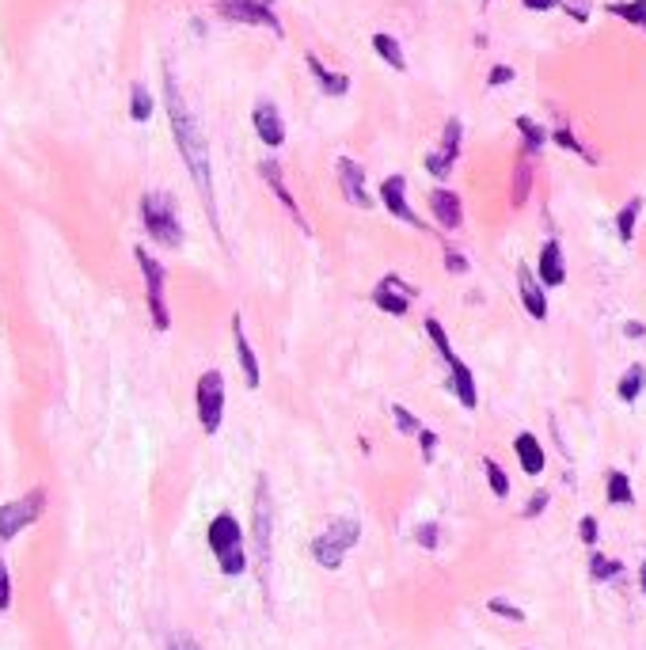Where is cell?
Returning a JSON list of instances; mask_svg holds the SVG:
<instances>
[{
  "label": "cell",
  "mask_w": 646,
  "mask_h": 650,
  "mask_svg": "<svg viewBox=\"0 0 646 650\" xmlns=\"http://www.w3.org/2000/svg\"><path fill=\"white\" fill-rule=\"evenodd\" d=\"M164 96H168V118H171L175 145H179V153H183V164H187L190 179H194V187H198L202 202H206L209 221H213V229H217V206H213V175H209L206 134H202V126H198L194 111L187 107V99L179 96V84H175V77H171V73H164Z\"/></svg>",
  "instance_id": "1"
},
{
  "label": "cell",
  "mask_w": 646,
  "mask_h": 650,
  "mask_svg": "<svg viewBox=\"0 0 646 650\" xmlns=\"http://www.w3.org/2000/svg\"><path fill=\"white\" fill-rule=\"evenodd\" d=\"M209 548L217 555V567L236 578L247 571V552H244V529L232 514H217L209 521Z\"/></svg>",
  "instance_id": "2"
},
{
  "label": "cell",
  "mask_w": 646,
  "mask_h": 650,
  "mask_svg": "<svg viewBox=\"0 0 646 650\" xmlns=\"http://www.w3.org/2000/svg\"><path fill=\"white\" fill-rule=\"evenodd\" d=\"M141 221L156 244L164 248H179L183 244V225H179V213H175V198L164 191H149L141 198Z\"/></svg>",
  "instance_id": "3"
},
{
  "label": "cell",
  "mask_w": 646,
  "mask_h": 650,
  "mask_svg": "<svg viewBox=\"0 0 646 650\" xmlns=\"http://www.w3.org/2000/svg\"><path fill=\"white\" fill-rule=\"evenodd\" d=\"M358 536H361L358 517H335V521H331V525L312 540V555H316V563H320L323 571H339L346 552L358 544Z\"/></svg>",
  "instance_id": "4"
},
{
  "label": "cell",
  "mask_w": 646,
  "mask_h": 650,
  "mask_svg": "<svg viewBox=\"0 0 646 650\" xmlns=\"http://www.w3.org/2000/svg\"><path fill=\"white\" fill-rule=\"evenodd\" d=\"M194 403H198V422L206 434H217L221 422H225V377L221 369H206L198 377V388H194Z\"/></svg>",
  "instance_id": "5"
},
{
  "label": "cell",
  "mask_w": 646,
  "mask_h": 650,
  "mask_svg": "<svg viewBox=\"0 0 646 650\" xmlns=\"http://www.w3.org/2000/svg\"><path fill=\"white\" fill-rule=\"evenodd\" d=\"M42 510H46V491L42 487L27 491L16 502H4L0 506V540H16L23 529H31L38 517H42Z\"/></svg>",
  "instance_id": "6"
},
{
  "label": "cell",
  "mask_w": 646,
  "mask_h": 650,
  "mask_svg": "<svg viewBox=\"0 0 646 650\" xmlns=\"http://www.w3.org/2000/svg\"><path fill=\"white\" fill-rule=\"evenodd\" d=\"M133 255H137V267L145 274V301H149L152 327H156V331H168L171 316H168V301H164V282H168V274H164V267H160L145 248H137Z\"/></svg>",
  "instance_id": "7"
},
{
  "label": "cell",
  "mask_w": 646,
  "mask_h": 650,
  "mask_svg": "<svg viewBox=\"0 0 646 650\" xmlns=\"http://www.w3.org/2000/svg\"><path fill=\"white\" fill-rule=\"evenodd\" d=\"M270 525H274V502H270L266 476H259V487H255V552H259L263 586L270 582Z\"/></svg>",
  "instance_id": "8"
},
{
  "label": "cell",
  "mask_w": 646,
  "mask_h": 650,
  "mask_svg": "<svg viewBox=\"0 0 646 650\" xmlns=\"http://www.w3.org/2000/svg\"><path fill=\"white\" fill-rule=\"evenodd\" d=\"M217 12L232 23H251V27H266L282 35V20L266 8V0H217Z\"/></svg>",
  "instance_id": "9"
},
{
  "label": "cell",
  "mask_w": 646,
  "mask_h": 650,
  "mask_svg": "<svg viewBox=\"0 0 646 650\" xmlns=\"http://www.w3.org/2000/svg\"><path fill=\"white\" fill-rule=\"evenodd\" d=\"M411 301H415V286H407L399 274H384L380 286L373 289V305L380 312H388V316H407Z\"/></svg>",
  "instance_id": "10"
},
{
  "label": "cell",
  "mask_w": 646,
  "mask_h": 650,
  "mask_svg": "<svg viewBox=\"0 0 646 650\" xmlns=\"http://www.w3.org/2000/svg\"><path fill=\"white\" fill-rule=\"evenodd\" d=\"M460 137H464L460 118H449V122H445V134H441V149L426 156V172L437 175V179H445V175L453 172V160H456V153H460Z\"/></svg>",
  "instance_id": "11"
},
{
  "label": "cell",
  "mask_w": 646,
  "mask_h": 650,
  "mask_svg": "<svg viewBox=\"0 0 646 650\" xmlns=\"http://www.w3.org/2000/svg\"><path fill=\"white\" fill-rule=\"evenodd\" d=\"M380 198H384V206H388V213H392V217L407 221L411 229H426V225H422V217L407 206V179H403V175H388V179L380 183Z\"/></svg>",
  "instance_id": "12"
},
{
  "label": "cell",
  "mask_w": 646,
  "mask_h": 650,
  "mask_svg": "<svg viewBox=\"0 0 646 650\" xmlns=\"http://www.w3.org/2000/svg\"><path fill=\"white\" fill-rule=\"evenodd\" d=\"M517 293H521V305L529 312L532 320H548V293H544V282L536 278V270H529L525 263L517 267Z\"/></svg>",
  "instance_id": "13"
},
{
  "label": "cell",
  "mask_w": 646,
  "mask_h": 650,
  "mask_svg": "<svg viewBox=\"0 0 646 650\" xmlns=\"http://www.w3.org/2000/svg\"><path fill=\"white\" fill-rule=\"evenodd\" d=\"M339 187L346 194V202L350 206H358V210H369L373 206V194L365 191V172H361V164H354L350 156H339Z\"/></svg>",
  "instance_id": "14"
},
{
  "label": "cell",
  "mask_w": 646,
  "mask_h": 650,
  "mask_svg": "<svg viewBox=\"0 0 646 650\" xmlns=\"http://www.w3.org/2000/svg\"><path fill=\"white\" fill-rule=\"evenodd\" d=\"M441 362H445V369H449V384H453V396H456V400H460V403H464L468 411H472L475 403H479V392H475V377H472V369H468V365L460 362V358H456L453 350H449V354H445Z\"/></svg>",
  "instance_id": "15"
},
{
  "label": "cell",
  "mask_w": 646,
  "mask_h": 650,
  "mask_svg": "<svg viewBox=\"0 0 646 650\" xmlns=\"http://www.w3.org/2000/svg\"><path fill=\"white\" fill-rule=\"evenodd\" d=\"M251 122H255V134L263 137V145H270V149H278L285 141V122L274 103H266L263 99V103L251 111Z\"/></svg>",
  "instance_id": "16"
},
{
  "label": "cell",
  "mask_w": 646,
  "mask_h": 650,
  "mask_svg": "<svg viewBox=\"0 0 646 650\" xmlns=\"http://www.w3.org/2000/svg\"><path fill=\"white\" fill-rule=\"evenodd\" d=\"M232 343H236V358H240L247 388H259L263 373H259V358H255V350H251V343H247L244 335V316H232Z\"/></svg>",
  "instance_id": "17"
},
{
  "label": "cell",
  "mask_w": 646,
  "mask_h": 650,
  "mask_svg": "<svg viewBox=\"0 0 646 650\" xmlns=\"http://www.w3.org/2000/svg\"><path fill=\"white\" fill-rule=\"evenodd\" d=\"M430 213L441 229H460L464 221V206H460V194L453 191H430Z\"/></svg>",
  "instance_id": "18"
},
{
  "label": "cell",
  "mask_w": 646,
  "mask_h": 650,
  "mask_svg": "<svg viewBox=\"0 0 646 650\" xmlns=\"http://www.w3.org/2000/svg\"><path fill=\"white\" fill-rule=\"evenodd\" d=\"M536 278L544 282V286H563L567 282V263H563V248L548 240L544 248H540V267H536Z\"/></svg>",
  "instance_id": "19"
},
{
  "label": "cell",
  "mask_w": 646,
  "mask_h": 650,
  "mask_svg": "<svg viewBox=\"0 0 646 650\" xmlns=\"http://www.w3.org/2000/svg\"><path fill=\"white\" fill-rule=\"evenodd\" d=\"M259 172H263V179H266V183H270V191L278 194V202H282L285 210H289V217H293V221H297V225H301V229L308 232V225H304L301 210H297V202H293V194H289V187H285L282 168H278L274 160H263V164H259Z\"/></svg>",
  "instance_id": "20"
},
{
  "label": "cell",
  "mask_w": 646,
  "mask_h": 650,
  "mask_svg": "<svg viewBox=\"0 0 646 650\" xmlns=\"http://www.w3.org/2000/svg\"><path fill=\"white\" fill-rule=\"evenodd\" d=\"M513 453H517V460H521V468L529 472V476H540L544 472V445L532 438V434H517V441H513Z\"/></svg>",
  "instance_id": "21"
},
{
  "label": "cell",
  "mask_w": 646,
  "mask_h": 650,
  "mask_svg": "<svg viewBox=\"0 0 646 650\" xmlns=\"http://www.w3.org/2000/svg\"><path fill=\"white\" fill-rule=\"evenodd\" d=\"M308 73L320 80V88L327 92V96H342V92L350 88V80L342 77V73H331V69H323V61L312 58V54H308Z\"/></svg>",
  "instance_id": "22"
},
{
  "label": "cell",
  "mask_w": 646,
  "mask_h": 650,
  "mask_svg": "<svg viewBox=\"0 0 646 650\" xmlns=\"http://www.w3.org/2000/svg\"><path fill=\"white\" fill-rule=\"evenodd\" d=\"M532 191V156L525 153L517 160V172H513V206H525Z\"/></svg>",
  "instance_id": "23"
},
{
  "label": "cell",
  "mask_w": 646,
  "mask_h": 650,
  "mask_svg": "<svg viewBox=\"0 0 646 650\" xmlns=\"http://www.w3.org/2000/svg\"><path fill=\"white\" fill-rule=\"evenodd\" d=\"M639 213H643V198H631L624 210L616 213V236H620L624 244L635 240V221H639Z\"/></svg>",
  "instance_id": "24"
},
{
  "label": "cell",
  "mask_w": 646,
  "mask_h": 650,
  "mask_svg": "<svg viewBox=\"0 0 646 650\" xmlns=\"http://www.w3.org/2000/svg\"><path fill=\"white\" fill-rule=\"evenodd\" d=\"M517 130H521V137H525V153L529 156H536L551 141L548 130H544L540 122H532V118H517Z\"/></svg>",
  "instance_id": "25"
},
{
  "label": "cell",
  "mask_w": 646,
  "mask_h": 650,
  "mask_svg": "<svg viewBox=\"0 0 646 650\" xmlns=\"http://www.w3.org/2000/svg\"><path fill=\"white\" fill-rule=\"evenodd\" d=\"M643 388H646V369L643 365H631L624 377H620V388H616V392H620V400L624 403H635L643 396Z\"/></svg>",
  "instance_id": "26"
},
{
  "label": "cell",
  "mask_w": 646,
  "mask_h": 650,
  "mask_svg": "<svg viewBox=\"0 0 646 650\" xmlns=\"http://www.w3.org/2000/svg\"><path fill=\"white\" fill-rule=\"evenodd\" d=\"M605 495L612 506H631L635 502V491H631V479L624 472H608V483H605Z\"/></svg>",
  "instance_id": "27"
},
{
  "label": "cell",
  "mask_w": 646,
  "mask_h": 650,
  "mask_svg": "<svg viewBox=\"0 0 646 650\" xmlns=\"http://www.w3.org/2000/svg\"><path fill=\"white\" fill-rule=\"evenodd\" d=\"M373 50H377L392 69H399V73L407 69V58H403V50H399V42L392 39V35H373Z\"/></svg>",
  "instance_id": "28"
},
{
  "label": "cell",
  "mask_w": 646,
  "mask_h": 650,
  "mask_svg": "<svg viewBox=\"0 0 646 650\" xmlns=\"http://www.w3.org/2000/svg\"><path fill=\"white\" fill-rule=\"evenodd\" d=\"M608 12L612 16H620V20L635 23V27H643L646 31V0H624V4H608Z\"/></svg>",
  "instance_id": "29"
},
{
  "label": "cell",
  "mask_w": 646,
  "mask_h": 650,
  "mask_svg": "<svg viewBox=\"0 0 646 650\" xmlns=\"http://www.w3.org/2000/svg\"><path fill=\"white\" fill-rule=\"evenodd\" d=\"M130 118L133 122H149L152 118V96L141 88V84H133L130 88Z\"/></svg>",
  "instance_id": "30"
},
{
  "label": "cell",
  "mask_w": 646,
  "mask_h": 650,
  "mask_svg": "<svg viewBox=\"0 0 646 650\" xmlns=\"http://www.w3.org/2000/svg\"><path fill=\"white\" fill-rule=\"evenodd\" d=\"M589 574H593L597 582H608V578L620 574V563H616V559H605L601 552H593L589 555Z\"/></svg>",
  "instance_id": "31"
},
{
  "label": "cell",
  "mask_w": 646,
  "mask_h": 650,
  "mask_svg": "<svg viewBox=\"0 0 646 650\" xmlns=\"http://www.w3.org/2000/svg\"><path fill=\"white\" fill-rule=\"evenodd\" d=\"M551 141H555V145H563V149H570V153H574V156H586L589 164H597V156L589 153L586 145H582L578 137L570 134V130H555V134H551Z\"/></svg>",
  "instance_id": "32"
},
{
  "label": "cell",
  "mask_w": 646,
  "mask_h": 650,
  "mask_svg": "<svg viewBox=\"0 0 646 650\" xmlns=\"http://www.w3.org/2000/svg\"><path fill=\"white\" fill-rule=\"evenodd\" d=\"M392 415H396L399 434H407V438H418V434H422V422H418L407 407H399V403H396V407H392Z\"/></svg>",
  "instance_id": "33"
},
{
  "label": "cell",
  "mask_w": 646,
  "mask_h": 650,
  "mask_svg": "<svg viewBox=\"0 0 646 650\" xmlns=\"http://www.w3.org/2000/svg\"><path fill=\"white\" fill-rule=\"evenodd\" d=\"M483 468H487V483H491V491H494V495H498V498H506V495H510V479H506V472H502V468H498L494 460H487Z\"/></svg>",
  "instance_id": "34"
},
{
  "label": "cell",
  "mask_w": 646,
  "mask_h": 650,
  "mask_svg": "<svg viewBox=\"0 0 646 650\" xmlns=\"http://www.w3.org/2000/svg\"><path fill=\"white\" fill-rule=\"evenodd\" d=\"M445 267H449V274H468V259L453 244H445Z\"/></svg>",
  "instance_id": "35"
},
{
  "label": "cell",
  "mask_w": 646,
  "mask_h": 650,
  "mask_svg": "<svg viewBox=\"0 0 646 650\" xmlns=\"http://www.w3.org/2000/svg\"><path fill=\"white\" fill-rule=\"evenodd\" d=\"M12 605V574H8V567L0 563V612Z\"/></svg>",
  "instance_id": "36"
},
{
  "label": "cell",
  "mask_w": 646,
  "mask_h": 650,
  "mask_svg": "<svg viewBox=\"0 0 646 650\" xmlns=\"http://www.w3.org/2000/svg\"><path fill=\"white\" fill-rule=\"evenodd\" d=\"M548 502H551L548 491H536V495L529 498V506H525V517H540L544 510H548Z\"/></svg>",
  "instance_id": "37"
},
{
  "label": "cell",
  "mask_w": 646,
  "mask_h": 650,
  "mask_svg": "<svg viewBox=\"0 0 646 650\" xmlns=\"http://www.w3.org/2000/svg\"><path fill=\"white\" fill-rule=\"evenodd\" d=\"M487 609L498 612V616H506V620H525V612H521V609H513V605H506V601H498V597H494V601H491V605H487Z\"/></svg>",
  "instance_id": "38"
},
{
  "label": "cell",
  "mask_w": 646,
  "mask_h": 650,
  "mask_svg": "<svg viewBox=\"0 0 646 650\" xmlns=\"http://www.w3.org/2000/svg\"><path fill=\"white\" fill-rule=\"evenodd\" d=\"M415 536L422 548H437V525H418Z\"/></svg>",
  "instance_id": "39"
},
{
  "label": "cell",
  "mask_w": 646,
  "mask_h": 650,
  "mask_svg": "<svg viewBox=\"0 0 646 650\" xmlns=\"http://www.w3.org/2000/svg\"><path fill=\"white\" fill-rule=\"evenodd\" d=\"M510 80H513V69H510V65H494L491 77H487V84H491V88H498V84H510Z\"/></svg>",
  "instance_id": "40"
},
{
  "label": "cell",
  "mask_w": 646,
  "mask_h": 650,
  "mask_svg": "<svg viewBox=\"0 0 646 650\" xmlns=\"http://www.w3.org/2000/svg\"><path fill=\"white\" fill-rule=\"evenodd\" d=\"M578 536H582L589 548H593V544H597V521H593V517H582V525H578Z\"/></svg>",
  "instance_id": "41"
},
{
  "label": "cell",
  "mask_w": 646,
  "mask_h": 650,
  "mask_svg": "<svg viewBox=\"0 0 646 650\" xmlns=\"http://www.w3.org/2000/svg\"><path fill=\"white\" fill-rule=\"evenodd\" d=\"M559 4L567 8L574 20H586V16H589V4H586V0H559Z\"/></svg>",
  "instance_id": "42"
},
{
  "label": "cell",
  "mask_w": 646,
  "mask_h": 650,
  "mask_svg": "<svg viewBox=\"0 0 646 650\" xmlns=\"http://www.w3.org/2000/svg\"><path fill=\"white\" fill-rule=\"evenodd\" d=\"M418 441H422V453H426V460H434V449H437L434 430H422V434H418Z\"/></svg>",
  "instance_id": "43"
},
{
  "label": "cell",
  "mask_w": 646,
  "mask_h": 650,
  "mask_svg": "<svg viewBox=\"0 0 646 650\" xmlns=\"http://www.w3.org/2000/svg\"><path fill=\"white\" fill-rule=\"evenodd\" d=\"M168 650H202V647H198L194 639H187V635H175V639L168 643Z\"/></svg>",
  "instance_id": "44"
},
{
  "label": "cell",
  "mask_w": 646,
  "mask_h": 650,
  "mask_svg": "<svg viewBox=\"0 0 646 650\" xmlns=\"http://www.w3.org/2000/svg\"><path fill=\"white\" fill-rule=\"evenodd\" d=\"M624 335H627V339H643V335H646V324H639V320H627V324H624Z\"/></svg>",
  "instance_id": "45"
},
{
  "label": "cell",
  "mask_w": 646,
  "mask_h": 650,
  "mask_svg": "<svg viewBox=\"0 0 646 650\" xmlns=\"http://www.w3.org/2000/svg\"><path fill=\"white\" fill-rule=\"evenodd\" d=\"M521 4H525L529 12H548V8H555L559 0H521Z\"/></svg>",
  "instance_id": "46"
},
{
  "label": "cell",
  "mask_w": 646,
  "mask_h": 650,
  "mask_svg": "<svg viewBox=\"0 0 646 650\" xmlns=\"http://www.w3.org/2000/svg\"><path fill=\"white\" fill-rule=\"evenodd\" d=\"M639 582H643V590H646V563H643V571H639Z\"/></svg>",
  "instance_id": "47"
}]
</instances>
